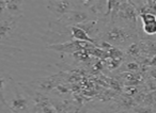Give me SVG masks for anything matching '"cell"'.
<instances>
[{"mask_svg":"<svg viewBox=\"0 0 156 113\" xmlns=\"http://www.w3.org/2000/svg\"><path fill=\"white\" fill-rule=\"evenodd\" d=\"M73 1H55V0H47V9L52 14L57 16V18H61L69 11L75 9Z\"/></svg>","mask_w":156,"mask_h":113,"instance_id":"5b68a950","label":"cell"},{"mask_svg":"<svg viewBox=\"0 0 156 113\" xmlns=\"http://www.w3.org/2000/svg\"><path fill=\"white\" fill-rule=\"evenodd\" d=\"M23 18L24 15H7L0 17V43L9 44V42L11 41L20 42L27 39L23 31L20 30V22Z\"/></svg>","mask_w":156,"mask_h":113,"instance_id":"3957f363","label":"cell"},{"mask_svg":"<svg viewBox=\"0 0 156 113\" xmlns=\"http://www.w3.org/2000/svg\"><path fill=\"white\" fill-rule=\"evenodd\" d=\"M0 113H13L11 110H10L9 108H8L7 106H1V108H0Z\"/></svg>","mask_w":156,"mask_h":113,"instance_id":"7c38bea8","label":"cell"},{"mask_svg":"<svg viewBox=\"0 0 156 113\" xmlns=\"http://www.w3.org/2000/svg\"><path fill=\"white\" fill-rule=\"evenodd\" d=\"M9 87L12 91V96L5 98V106L13 113H35V101L26 85L15 82L12 79Z\"/></svg>","mask_w":156,"mask_h":113,"instance_id":"7a4b0ae2","label":"cell"},{"mask_svg":"<svg viewBox=\"0 0 156 113\" xmlns=\"http://www.w3.org/2000/svg\"><path fill=\"white\" fill-rule=\"evenodd\" d=\"M96 41L102 44L113 46L117 48H127L140 39L138 29L130 28L118 22H111L108 17H105V22L96 36Z\"/></svg>","mask_w":156,"mask_h":113,"instance_id":"6da1fadb","label":"cell"},{"mask_svg":"<svg viewBox=\"0 0 156 113\" xmlns=\"http://www.w3.org/2000/svg\"><path fill=\"white\" fill-rule=\"evenodd\" d=\"M12 77L9 72L0 70V104L5 106V93L9 89Z\"/></svg>","mask_w":156,"mask_h":113,"instance_id":"52a82bcc","label":"cell"},{"mask_svg":"<svg viewBox=\"0 0 156 113\" xmlns=\"http://www.w3.org/2000/svg\"><path fill=\"white\" fill-rule=\"evenodd\" d=\"M18 52H22V49L15 46L9 45V44H2L0 43V56H13Z\"/></svg>","mask_w":156,"mask_h":113,"instance_id":"9c48e42d","label":"cell"},{"mask_svg":"<svg viewBox=\"0 0 156 113\" xmlns=\"http://www.w3.org/2000/svg\"><path fill=\"white\" fill-rule=\"evenodd\" d=\"M55 1H73V0H55Z\"/></svg>","mask_w":156,"mask_h":113,"instance_id":"4fadbf2b","label":"cell"},{"mask_svg":"<svg viewBox=\"0 0 156 113\" xmlns=\"http://www.w3.org/2000/svg\"><path fill=\"white\" fill-rule=\"evenodd\" d=\"M61 75L57 74L54 75L51 77H47V78H43V79H37V80L31 81L29 83V85L31 87H34V89L37 91H41V92H47L52 90L56 84L58 83V80L60 79Z\"/></svg>","mask_w":156,"mask_h":113,"instance_id":"8992f818","label":"cell"},{"mask_svg":"<svg viewBox=\"0 0 156 113\" xmlns=\"http://www.w3.org/2000/svg\"><path fill=\"white\" fill-rule=\"evenodd\" d=\"M7 2L8 14L11 16H22L24 14L23 11V2L24 0H5Z\"/></svg>","mask_w":156,"mask_h":113,"instance_id":"ba28073f","label":"cell"},{"mask_svg":"<svg viewBox=\"0 0 156 113\" xmlns=\"http://www.w3.org/2000/svg\"><path fill=\"white\" fill-rule=\"evenodd\" d=\"M9 15L7 11V2L5 0H0V17Z\"/></svg>","mask_w":156,"mask_h":113,"instance_id":"8fae6325","label":"cell"},{"mask_svg":"<svg viewBox=\"0 0 156 113\" xmlns=\"http://www.w3.org/2000/svg\"><path fill=\"white\" fill-rule=\"evenodd\" d=\"M93 17L94 16L87 10L75 8L74 10L69 11V13H66L64 16H62L57 20L61 24L65 25V26H78L83 22L93 19Z\"/></svg>","mask_w":156,"mask_h":113,"instance_id":"277c9868","label":"cell"},{"mask_svg":"<svg viewBox=\"0 0 156 113\" xmlns=\"http://www.w3.org/2000/svg\"><path fill=\"white\" fill-rule=\"evenodd\" d=\"M1 106H2V104H0V108H1ZM3 106H5V104H3Z\"/></svg>","mask_w":156,"mask_h":113,"instance_id":"5bb4252c","label":"cell"},{"mask_svg":"<svg viewBox=\"0 0 156 113\" xmlns=\"http://www.w3.org/2000/svg\"><path fill=\"white\" fill-rule=\"evenodd\" d=\"M142 29L144 31V33H147L149 35L156 34V20L150 22V24L142 25Z\"/></svg>","mask_w":156,"mask_h":113,"instance_id":"30bf717a","label":"cell"}]
</instances>
